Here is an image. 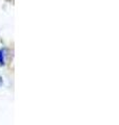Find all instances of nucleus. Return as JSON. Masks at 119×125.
<instances>
[{"label":"nucleus","mask_w":119,"mask_h":125,"mask_svg":"<svg viewBox=\"0 0 119 125\" xmlns=\"http://www.w3.org/2000/svg\"><path fill=\"white\" fill-rule=\"evenodd\" d=\"M5 64V49L0 50V65H4Z\"/></svg>","instance_id":"1"}]
</instances>
